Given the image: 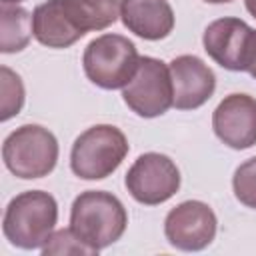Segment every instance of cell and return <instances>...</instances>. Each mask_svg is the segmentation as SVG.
Wrapping results in <instances>:
<instances>
[{
    "mask_svg": "<svg viewBox=\"0 0 256 256\" xmlns=\"http://www.w3.org/2000/svg\"><path fill=\"white\" fill-rule=\"evenodd\" d=\"M126 224V208L110 192L88 190L82 192L72 204L70 228L94 252L120 240Z\"/></svg>",
    "mask_w": 256,
    "mask_h": 256,
    "instance_id": "6da1fadb",
    "label": "cell"
},
{
    "mask_svg": "<svg viewBox=\"0 0 256 256\" xmlns=\"http://www.w3.org/2000/svg\"><path fill=\"white\" fill-rule=\"evenodd\" d=\"M56 220L58 204L54 196L42 190H28L12 198L6 206L2 230L10 244L32 250L48 242Z\"/></svg>",
    "mask_w": 256,
    "mask_h": 256,
    "instance_id": "7a4b0ae2",
    "label": "cell"
},
{
    "mask_svg": "<svg viewBox=\"0 0 256 256\" xmlns=\"http://www.w3.org/2000/svg\"><path fill=\"white\" fill-rule=\"evenodd\" d=\"M84 72L100 88H124L140 66V56L132 40L120 34H102L94 38L82 56Z\"/></svg>",
    "mask_w": 256,
    "mask_h": 256,
    "instance_id": "3957f363",
    "label": "cell"
},
{
    "mask_svg": "<svg viewBox=\"0 0 256 256\" xmlns=\"http://www.w3.org/2000/svg\"><path fill=\"white\" fill-rule=\"evenodd\" d=\"M126 154L128 140L124 132L110 124H96L76 138L70 166L84 180H102L122 164Z\"/></svg>",
    "mask_w": 256,
    "mask_h": 256,
    "instance_id": "277c9868",
    "label": "cell"
},
{
    "mask_svg": "<svg viewBox=\"0 0 256 256\" xmlns=\"http://www.w3.org/2000/svg\"><path fill=\"white\" fill-rule=\"evenodd\" d=\"M2 158L14 176L24 180L42 178L56 166L58 142L50 130L38 124H24L4 140Z\"/></svg>",
    "mask_w": 256,
    "mask_h": 256,
    "instance_id": "5b68a950",
    "label": "cell"
},
{
    "mask_svg": "<svg viewBox=\"0 0 256 256\" xmlns=\"http://www.w3.org/2000/svg\"><path fill=\"white\" fill-rule=\"evenodd\" d=\"M124 102L142 118H156L164 114L174 102V88L170 68L156 58H140L134 78L124 86Z\"/></svg>",
    "mask_w": 256,
    "mask_h": 256,
    "instance_id": "8992f818",
    "label": "cell"
},
{
    "mask_svg": "<svg viewBox=\"0 0 256 256\" xmlns=\"http://www.w3.org/2000/svg\"><path fill=\"white\" fill-rule=\"evenodd\" d=\"M204 50L226 70H248L256 56V30L240 18H220L206 26Z\"/></svg>",
    "mask_w": 256,
    "mask_h": 256,
    "instance_id": "52a82bcc",
    "label": "cell"
},
{
    "mask_svg": "<svg viewBox=\"0 0 256 256\" xmlns=\"http://www.w3.org/2000/svg\"><path fill=\"white\" fill-rule=\"evenodd\" d=\"M126 188L140 204H162L172 198L180 188V172L176 164L158 152L138 156L126 172Z\"/></svg>",
    "mask_w": 256,
    "mask_h": 256,
    "instance_id": "ba28073f",
    "label": "cell"
},
{
    "mask_svg": "<svg viewBox=\"0 0 256 256\" xmlns=\"http://www.w3.org/2000/svg\"><path fill=\"white\" fill-rule=\"evenodd\" d=\"M216 224V216L208 204L186 200L168 212L164 234L168 242L180 250H202L214 240Z\"/></svg>",
    "mask_w": 256,
    "mask_h": 256,
    "instance_id": "9c48e42d",
    "label": "cell"
},
{
    "mask_svg": "<svg viewBox=\"0 0 256 256\" xmlns=\"http://www.w3.org/2000/svg\"><path fill=\"white\" fill-rule=\"evenodd\" d=\"M216 136L234 150L256 144V98L248 94L226 96L212 114Z\"/></svg>",
    "mask_w": 256,
    "mask_h": 256,
    "instance_id": "30bf717a",
    "label": "cell"
},
{
    "mask_svg": "<svg viewBox=\"0 0 256 256\" xmlns=\"http://www.w3.org/2000/svg\"><path fill=\"white\" fill-rule=\"evenodd\" d=\"M170 76L174 88V106L178 110L200 108L216 88L214 72L198 56H178L170 62Z\"/></svg>",
    "mask_w": 256,
    "mask_h": 256,
    "instance_id": "8fae6325",
    "label": "cell"
},
{
    "mask_svg": "<svg viewBox=\"0 0 256 256\" xmlns=\"http://www.w3.org/2000/svg\"><path fill=\"white\" fill-rule=\"evenodd\" d=\"M122 22L144 40H162L174 28V12L166 0H122Z\"/></svg>",
    "mask_w": 256,
    "mask_h": 256,
    "instance_id": "7c38bea8",
    "label": "cell"
},
{
    "mask_svg": "<svg viewBox=\"0 0 256 256\" xmlns=\"http://www.w3.org/2000/svg\"><path fill=\"white\" fill-rule=\"evenodd\" d=\"M32 32L34 38L48 48H68L84 36L64 14L62 0H48L34 8Z\"/></svg>",
    "mask_w": 256,
    "mask_h": 256,
    "instance_id": "4fadbf2b",
    "label": "cell"
},
{
    "mask_svg": "<svg viewBox=\"0 0 256 256\" xmlns=\"http://www.w3.org/2000/svg\"><path fill=\"white\" fill-rule=\"evenodd\" d=\"M122 0H62L64 14L82 32L104 30L118 20Z\"/></svg>",
    "mask_w": 256,
    "mask_h": 256,
    "instance_id": "5bb4252c",
    "label": "cell"
},
{
    "mask_svg": "<svg viewBox=\"0 0 256 256\" xmlns=\"http://www.w3.org/2000/svg\"><path fill=\"white\" fill-rule=\"evenodd\" d=\"M0 20H2V38H0V50L4 54L20 52L28 46L30 34L32 32V16L28 10L20 6H10L2 4L0 10Z\"/></svg>",
    "mask_w": 256,
    "mask_h": 256,
    "instance_id": "9a60e30c",
    "label": "cell"
},
{
    "mask_svg": "<svg viewBox=\"0 0 256 256\" xmlns=\"http://www.w3.org/2000/svg\"><path fill=\"white\" fill-rule=\"evenodd\" d=\"M0 86H2V110L0 120H10L24 106V86L16 72L8 66L0 68Z\"/></svg>",
    "mask_w": 256,
    "mask_h": 256,
    "instance_id": "2e32d148",
    "label": "cell"
},
{
    "mask_svg": "<svg viewBox=\"0 0 256 256\" xmlns=\"http://www.w3.org/2000/svg\"><path fill=\"white\" fill-rule=\"evenodd\" d=\"M232 186H234V194L236 198L248 206V208H256V156L242 162L232 178Z\"/></svg>",
    "mask_w": 256,
    "mask_h": 256,
    "instance_id": "e0dca14e",
    "label": "cell"
},
{
    "mask_svg": "<svg viewBox=\"0 0 256 256\" xmlns=\"http://www.w3.org/2000/svg\"><path fill=\"white\" fill-rule=\"evenodd\" d=\"M42 254H96L86 242H82L72 228H62L54 232L42 246Z\"/></svg>",
    "mask_w": 256,
    "mask_h": 256,
    "instance_id": "ac0fdd59",
    "label": "cell"
},
{
    "mask_svg": "<svg viewBox=\"0 0 256 256\" xmlns=\"http://www.w3.org/2000/svg\"><path fill=\"white\" fill-rule=\"evenodd\" d=\"M246 8H248V12L256 18V0H246Z\"/></svg>",
    "mask_w": 256,
    "mask_h": 256,
    "instance_id": "d6986e66",
    "label": "cell"
},
{
    "mask_svg": "<svg viewBox=\"0 0 256 256\" xmlns=\"http://www.w3.org/2000/svg\"><path fill=\"white\" fill-rule=\"evenodd\" d=\"M248 72L256 78V56H254V60H252V64H250V68H248Z\"/></svg>",
    "mask_w": 256,
    "mask_h": 256,
    "instance_id": "ffe728a7",
    "label": "cell"
},
{
    "mask_svg": "<svg viewBox=\"0 0 256 256\" xmlns=\"http://www.w3.org/2000/svg\"><path fill=\"white\" fill-rule=\"evenodd\" d=\"M204 2H210V4H224V2H232V0H204Z\"/></svg>",
    "mask_w": 256,
    "mask_h": 256,
    "instance_id": "44dd1931",
    "label": "cell"
},
{
    "mask_svg": "<svg viewBox=\"0 0 256 256\" xmlns=\"http://www.w3.org/2000/svg\"><path fill=\"white\" fill-rule=\"evenodd\" d=\"M18 2H22V0H2V4H18Z\"/></svg>",
    "mask_w": 256,
    "mask_h": 256,
    "instance_id": "7402d4cb",
    "label": "cell"
}]
</instances>
